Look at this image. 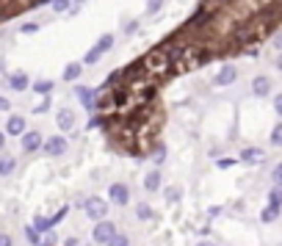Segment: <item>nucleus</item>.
Here are the masks:
<instances>
[{
  "label": "nucleus",
  "instance_id": "obj_1",
  "mask_svg": "<svg viewBox=\"0 0 282 246\" xmlns=\"http://www.w3.org/2000/svg\"><path fill=\"white\" fill-rule=\"evenodd\" d=\"M108 50H114V36H111V33H105V36H100V42L94 44L92 50H89L86 56H83V64H97V61H100L102 56H105Z\"/></svg>",
  "mask_w": 282,
  "mask_h": 246
},
{
  "label": "nucleus",
  "instance_id": "obj_2",
  "mask_svg": "<svg viewBox=\"0 0 282 246\" xmlns=\"http://www.w3.org/2000/svg\"><path fill=\"white\" fill-rule=\"evenodd\" d=\"M83 210L89 218H94V221H100V218L108 216V208H105V199H100V196H89L83 202Z\"/></svg>",
  "mask_w": 282,
  "mask_h": 246
},
{
  "label": "nucleus",
  "instance_id": "obj_3",
  "mask_svg": "<svg viewBox=\"0 0 282 246\" xmlns=\"http://www.w3.org/2000/svg\"><path fill=\"white\" fill-rule=\"evenodd\" d=\"M114 232H116L114 221H108V218H100V221L94 224V232H92V235H94V243H105L108 238L114 235Z\"/></svg>",
  "mask_w": 282,
  "mask_h": 246
},
{
  "label": "nucleus",
  "instance_id": "obj_4",
  "mask_svg": "<svg viewBox=\"0 0 282 246\" xmlns=\"http://www.w3.org/2000/svg\"><path fill=\"white\" fill-rule=\"evenodd\" d=\"M108 194H111L114 205H127L130 202V188L125 186V183H114V186L108 188Z\"/></svg>",
  "mask_w": 282,
  "mask_h": 246
},
{
  "label": "nucleus",
  "instance_id": "obj_5",
  "mask_svg": "<svg viewBox=\"0 0 282 246\" xmlns=\"http://www.w3.org/2000/svg\"><path fill=\"white\" fill-rule=\"evenodd\" d=\"M238 80V70L232 64H224L222 70L216 72V86H230V83H235Z\"/></svg>",
  "mask_w": 282,
  "mask_h": 246
},
{
  "label": "nucleus",
  "instance_id": "obj_6",
  "mask_svg": "<svg viewBox=\"0 0 282 246\" xmlns=\"http://www.w3.org/2000/svg\"><path fill=\"white\" fill-rule=\"evenodd\" d=\"M67 149V139H61V136H53V139L45 141V152L50 155V158H56V155H64Z\"/></svg>",
  "mask_w": 282,
  "mask_h": 246
},
{
  "label": "nucleus",
  "instance_id": "obj_7",
  "mask_svg": "<svg viewBox=\"0 0 282 246\" xmlns=\"http://www.w3.org/2000/svg\"><path fill=\"white\" fill-rule=\"evenodd\" d=\"M252 92L257 94V97H268V94H271V78H268V75H257V78L252 80Z\"/></svg>",
  "mask_w": 282,
  "mask_h": 246
},
{
  "label": "nucleus",
  "instance_id": "obj_8",
  "mask_svg": "<svg viewBox=\"0 0 282 246\" xmlns=\"http://www.w3.org/2000/svg\"><path fill=\"white\" fill-rule=\"evenodd\" d=\"M39 147H42V136H39V130L23 133V149L25 152H36Z\"/></svg>",
  "mask_w": 282,
  "mask_h": 246
},
{
  "label": "nucleus",
  "instance_id": "obj_9",
  "mask_svg": "<svg viewBox=\"0 0 282 246\" xmlns=\"http://www.w3.org/2000/svg\"><path fill=\"white\" fill-rule=\"evenodd\" d=\"M56 122H58L61 130H72V127H75V111H70V108H61L58 116H56Z\"/></svg>",
  "mask_w": 282,
  "mask_h": 246
},
{
  "label": "nucleus",
  "instance_id": "obj_10",
  "mask_svg": "<svg viewBox=\"0 0 282 246\" xmlns=\"http://www.w3.org/2000/svg\"><path fill=\"white\" fill-rule=\"evenodd\" d=\"M6 133L9 136H23L25 133V116H9V125H6Z\"/></svg>",
  "mask_w": 282,
  "mask_h": 246
},
{
  "label": "nucleus",
  "instance_id": "obj_11",
  "mask_svg": "<svg viewBox=\"0 0 282 246\" xmlns=\"http://www.w3.org/2000/svg\"><path fill=\"white\" fill-rule=\"evenodd\" d=\"M241 161H246V163H263L266 161V152H263V149H257V147H246L244 152H241Z\"/></svg>",
  "mask_w": 282,
  "mask_h": 246
},
{
  "label": "nucleus",
  "instance_id": "obj_12",
  "mask_svg": "<svg viewBox=\"0 0 282 246\" xmlns=\"http://www.w3.org/2000/svg\"><path fill=\"white\" fill-rule=\"evenodd\" d=\"M9 86L14 88V92H25V88H28V75H25V72L9 75Z\"/></svg>",
  "mask_w": 282,
  "mask_h": 246
},
{
  "label": "nucleus",
  "instance_id": "obj_13",
  "mask_svg": "<svg viewBox=\"0 0 282 246\" xmlns=\"http://www.w3.org/2000/svg\"><path fill=\"white\" fill-rule=\"evenodd\" d=\"M75 97H78L80 102H83L86 108H92V102H94V94H92V88H86V86H75Z\"/></svg>",
  "mask_w": 282,
  "mask_h": 246
},
{
  "label": "nucleus",
  "instance_id": "obj_14",
  "mask_svg": "<svg viewBox=\"0 0 282 246\" xmlns=\"http://www.w3.org/2000/svg\"><path fill=\"white\" fill-rule=\"evenodd\" d=\"M144 188H147V191H158V188H161V172H147V174H144Z\"/></svg>",
  "mask_w": 282,
  "mask_h": 246
},
{
  "label": "nucleus",
  "instance_id": "obj_15",
  "mask_svg": "<svg viewBox=\"0 0 282 246\" xmlns=\"http://www.w3.org/2000/svg\"><path fill=\"white\" fill-rule=\"evenodd\" d=\"M92 108H100V111H102V114H105V111H111V108H114V100H111V92H108V94H100V97H97V100H94V102H92Z\"/></svg>",
  "mask_w": 282,
  "mask_h": 246
},
{
  "label": "nucleus",
  "instance_id": "obj_16",
  "mask_svg": "<svg viewBox=\"0 0 282 246\" xmlns=\"http://www.w3.org/2000/svg\"><path fill=\"white\" fill-rule=\"evenodd\" d=\"M80 72H83V64H80V61H75V64H70L64 70V80H78Z\"/></svg>",
  "mask_w": 282,
  "mask_h": 246
},
{
  "label": "nucleus",
  "instance_id": "obj_17",
  "mask_svg": "<svg viewBox=\"0 0 282 246\" xmlns=\"http://www.w3.org/2000/svg\"><path fill=\"white\" fill-rule=\"evenodd\" d=\"M14 172V158H9V155H0V177H9Z\"/></svg>",
  "mask_w": 282,
  "mask_h": 246
},
{
  "label": "nucleus",
  "instance_id": "obj_18",
  "mask_svg": "<svg viewBox=\"0 0 282 246\" xmlns=\"http://www.w3.org/2000/svg\"><path fill=\"white\" fill-rule=\"evenodd\" d=\"M277 216H279V208L277 205H268V208L263 210V213H260V218H263L266 224H271V221H277Z\"/></svg>",
  "mask_w": 282,
  "mask_h": 246
},
{
  "label": "nucleus",
  "instance_id": "obj_19",
  "mask_svg": "<svg viewBox=\"0 0 282 246\" xmlns=\"http://www.w3.org/2000/svg\"><path fill=\"white\" fill-rule=\"evenodd\" d=\"M33 92L36 94H50L53 92V80H36V83H33Z\"/></svg>",
  "mask_w": 282,
  "mask_h": 246
},
{
  "label": "nucleus",
  "instance_id": "obj_20",
  "mask_svg": "<svg viewBox=\"0 0 282 246\" xmlns=\"http://www.w3.org/2000/svg\"><path fill=\"white\" fill-rule=\"evenodd\" d=\"M127 243H130L127 235H119V232H114V235L105 241V246H127Z\"/></svg>",
  "mask_w": 282,
  "mask_h": 246
},
{
  "label": "nucleus",
  "instance_id": "obj_21",
  "mask_svg": "<svg viewBox=\"0 0 282 246\" xmlns=\"http://www.w3.org/2000/svg\"><path fill=\"white\" fill-rule=\"evenodd\" d=\"M50 6L58 11V14H64V11L72 9V0H50Z\"/></svg>",
  "mask_w": 282,
  "mask_h": 246
},
{
  "label": "nucleus",
  "instance_id": "obj_22",
  "mask_svg": "<svg viewBox=\"0 0 282 246\" xmlns=\"http://www.w3.org/2000/svg\"><path fill=\"white\" fill-rule=\"evenodd\" d=\"M136 216H139V218H141V221H147V218H149V216H153V208H149V205H147V202H141V205H139V208H136Z\"/></svg>",
  "mask_w": 282,
  "mask_h": 246
},
{
  "label": "nucleus",
  "instance_id": "obj_23",
  "mask_svg": "<svg viewBox=\"0 0 282 246\" xmlns=\"http://www.w3.org/2000/svg\"><path fill=\"white\" fill-rule=\"evenodd\" d=\"M180 194H183V191H180V186H169V188H166V194H163V196H166V202H177V199H180Z\"/></svg>",
  "mask_w": 282,
  "mask_h": 246
},
{
  "label": "nucleus",
  "instance_id": "obj_24",
  "mask_svg": "<svg viewBox=\"0 0 282 246\" xmlns=\"http://www.w3.org/2000/svg\"><path fill=\"white\" fill-rule=\"evenodd\" d=\"M163 9V0H147V14H158Z\"/></svg>",
  "mask_w": 282,
  "mask_h": 246
},
{
  "label": "nucleus",
  "instance_id": "obj_25",
  "mask_svg": "<svg viewBox=\"0 0 282 246\" xmlns=\"http://www.w3.org/2000/svg\"><path fill=\"white\" fill-rule=\"evenodd\" d=\"M279 202H282L279 186H274V188H271V194H268V205H277V208H279Z\"/></svg>",
  "mask_w": 282,
  "mask_h": 246
},
{
  "label": "nucleus",
  "instance_id": "obj_26",
  "mask_svg": "<svg viewBox=\"0 0 282 246\" xmlns=\"http://www.w3.org/2000/svg\"><path fill=\"white\" fill-rule=\"evenodd\" d=\"M25 235H28V243H31V246H39V241H42V238H39V232L33 230V227L25 230Z\"/></svg>",
  "mask_w": 282,
  "mask_h": 246
},
{
  "label": "nucleus",
  "instance_id": "obj_27",
  "mask_svg": "<svg viewBox=\"0 0 282 246\" xmlns=\"http://www.w3.org/2000/svg\"><path fill=\"white\" fill-rule=\"evenodd\" d=\"M153 161H155V163H163V161H166V149H163V147H155Z\"/></svg>",
  "mask_w": 282,
  "mask_h": 246
},
{
  "label": "nucleus",
  "instance_id": "obj_28",
  "mask_svg": "<svg viewBox=\"0 0 282 246\" xmlns=\"http://www.w3.org/2000/svg\"><path fill=\"white\" fill-rule=\"evenodd\" d=\"M33 111H36V114H47V111H50V100H42L39 105H33Z\"/></svg>",
  "mask_w": 282,
  "mask_h": 246
},
{
  "label": "nucleus",
  "instance_id": "obj_29",
  "mask_svg": "<svg viewBox=\"0 0 282 246\" xmlns=\"http://www.w3.org/2000/svg\"><path fill=\"white\" fill-rule=\"evenodd\" d=\"M64 216H67V208H61L56 216H50V218H47V221H50V227H53V224H58V221H61V218H64Z\"/></svg>",
  "mask_w": 282,
  "mask_h": 246
},
{
  "label": "nucleus",
  "instance_id": "obj_30",
  "mask_svg": "<svg viewBox=\"0 0 282 246\" xmlns=\"http://www.w3.org/2000/svg\"><path fill=\"white\" fill-rule=\"evenodd\" d=\"M19 31H23V33H36V31H39V25H36V23H25Z\"/></svg>",
  "mask_w": 282,
  "mask_h": 246
},
{
  "label": "nucleus",
  "instance_id": "obj_31",
  "mask_svg": "<svg viewBox=\"0 0 282 246\" xmlns=\"http://www.w3.org/2000/svg\"><path fill=\"white\" fill-rule=\"evenodd\" d=\"M282 141V127H274V133H271V144H279Z\"/></svg>",
  "mask_w": 282,
  "mask_h": 246
},
{
  "label": "nucleus",
  "instance_id": "obj_32",
  "mask_svg": "<svg viewBox=\"0 0 282 246\" xmlns=\"http://www.w3.org/2000/svg\"><path fill=\"white\" fill-rule=\"evenodd\" d=\"M100 125H105V116H94V119L89 122V127H100Z\"/></svg>",
  "mask_w": 282,
  "mask_h": 246
},
{
  "label": "nucleus",
  "instance_id": "obj_33",
  "mask_svg": "<svg viewBox=\"0 0 282 246\" xmlns=\"http://www.w3.org/2000/svg\"><path fill=\"white\" fill-rule=\"evenodd\" d=\"M274 186H279V183H282V166H277V169H274Z\"/></svg>",
  "mask_w": 282,
  "mask_h": 246
},
{
  "label": "nucleus",
  "instance_id": "obj_34",
  "mask_svg": "<svg viewBox=\"0 0 282 246\" xmlns=\"http://www.w3.org/2000/svg\"><path fill=\"white\" fill-rule=\"evenodd\" d=\"M139 31V23H125V33H136Z\"/></svg>",
  "mask_w": 282,
  "mask_h": 246
},
{
  "label": "nucleus",
  "instance_id": "obj_35",
  "mask_svg": "<svg viewBox=\"0 0 282 246\" xmlns=\"http://www.w3.org/2000/svg\"><path fill=\"white\" fill-rule=\"evenodd\" d=\"M0 246H14V241L9 235H0Z\"/></svg>",
  "mask_w": 282,
  "mask_h": 246
},
{
  "label": "nucleus",
  "instance_id": "obj_36",
  "mask_svg": "<svg viewBox=\"0 0 282 246\" xmlns=\"http://www.w3.org/2000/svg\"><path fill=\"white\" fill-rule=\"evenodd\" d=\"M9 108H11V105H9V100H6V97H0V111H9Z\"/></svg>",
  "mask_w": 282,
  "mask_h": 246
},
{
  "label": "nucleus",
  "instance_id": "obj_37",
  "mask_svg": "<svg viewBox=\"0 0 282 246\" xmlns=\"http://www.w3.org/2000/svg\"><path fill=\"white\" fill-rule=\"evenodd\" d=\"M274 108H277V114H282V97H274Z\"/></svg>",
  "mask_w": 282,
  "mask_h": 246
},
{
  "label": "nucleus",
  "instance_id": "obj_38",
  "mask_svg": "<svg viewBox=\"0 0 282 246\" xmlns=\"http://www.w3.org/2000/svg\"><path fill=\"white\" fill-rule=\"evenodd\" d=\"M219 213H222V208H210V210H208V216H210V218H216Z\"/></svg>",
  "mask_w": 282,
  "mask_h": 246
},
{
  "label": "nucleus",
  "instance_id": "obj_39",
  "mask_svg": "<svg viewBox=\"0 0 282 246\" xmlns=\"http://www.w3.org/2000/svg\"><path fill=\"white\" fill-rule=\"evenodd\" d=\"M197 246H216V243H210V241H199Z\"/></svg>",
  "mask_w": 282,
  "mask_h": 246
},
{
  "label": "nucleus",
  "instance_id": "obj_40",
  "mask_svg": "<svg viewBox=\"0 0 282 246\" xmlns=\"http://www.w3.org/2000/svg\"><path fill=\"white\" fill-rule=\"evenodd\" d=\"M3 144H6V136H3V133H0V149H3Z\"/></svg>",
  "mask_w": 282,
  "mask_h": 246
},
{
  "label": "nucleus",
  "instance_id": "obj_41",
  "mask_svg": "<svg viewBox=\"0 0 282 246\" xmlns=\"http://www.w3.org/2000/svg\"><path fill=\"white\" fill-rule=\"evenodd\" d=\"M72 3H86V0H72Z\"/></svg>",
  "mask_w": 282,
  "mask_h": 246
}]
</instances>
